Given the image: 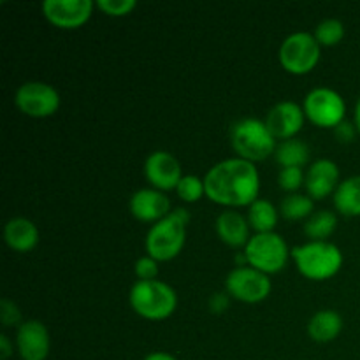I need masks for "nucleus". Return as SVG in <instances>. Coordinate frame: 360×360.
<instances>
[{
  "mask_svg": "<svg viewBox=\"0 0 360 360\" xmlns=\"http://www.w3.org/2000/svg\"><path fill=\"white\" fill-rule=\"evenodd\" d=\"M206 197L227 210L250 207L260 192V174L255 164L243 158H225L204 176Z\"/></svg>",
  "mask_w": 360,
  "mask_h": 360,
  "instance_id": "nucleus-1",
  "label": "nucleus"
},
{
  "mask_svg": "<svg viewBox=\"0 0 360 360\" xmlns=\"http://www.w3.org/2000/svg\"><path fill=\"white\" fill-rule=\"evenodd\" d=\"M190 211L185 207L172 210L164 220L151 225L146 234V253L157 262H169L181 253L186 241V225L190 224Z\"/></svg>",
  "mask_w": 360,
  "mask_h": 360,
  "instance_id": "nucleus-2",
  "label": "nucleus"
},
{
  "mask_svg": "<svg viewBox=\"0 0 360 360\" xmlns=\"http://www.w3.org/2000/svg\"><path fill=\"white\" fill-rule=\"evenodd\" d=\"M295 267L311 281H326L343 267V253L330 241H308L292 250Z\"/></svg>",
  "mask_w": 360,
  "mask_h": 360,
  "instance_id": "nucleus-3",
  "label": "nucleus"
},
{
  "mask_svg": "<svg viewBox=\"0 0 360 360\" xmlns=\"http://www.w3.org/2000/svg\"><path fill=\"white\" fill-rule=\"evenodd\" d=\"M134 311L146 320H165L178 308V294L171 285L160 280H137L129 294Z\"/></svg>",
  "mask_w": 360,
  "mask_h": 360,
  "instance_id": "nucleus-4",
  "label": "nucleus"
},
{
  "mask_svg": "<svg viewBox=\"0 0 360 360\" xmlns=\"http://www.w3.org/2000/svg\"><path fill=\"white\" fill-rule=\"evenodd\" d=\"M231 143L239 158L252 164L266 160L274 155L278 141L267 129L266 122L259 118H243L231 129Z\"/></svg>",
  "mask_w": 360,
  "mask_h": 360,
  "instance_id": "nucleus-5",
  "label": "nucleus"
},
{
  "mask_svg": "<svg viewBox=\"0 0 360 360\" xmlns=\"http://www.w3.org/2000/svg\"><path fill=\"white\" fill-rule=\"evenodd\" d=\"M322 46L309 32H294L280 46L278 58L288 74L304 76L311 72L320 62Z\"/></svg>",
  "mask_w": 360,
  "mask_h": 360,
  "instance_id": "nucleus-6",
  "label": "nucleus"
},
{
  "mask_svg": "<svg viewBox=\"0 0 360 360\" xmlns=\"http://www.w3.org/2000/svg\"><path fill=\"white\" fill-rule=\"evenodd\" d=\"M245 253L250 267L262 271L269 276L280 273L287 266L292 252L280 234L266 232V234H253L248 245L245 246Z\"/></svg>",
  "mask_w": 360,
  "mask_h": 360,
  "instance_id": "nucleus-7",
  "label": "nucleus"
},
{
  "mask_svg": "<svg viewBox=\"0 0 360 360\" xmlns=\"http://www.w3.org/2000/svg\"><path fill=\"white\" fill-rule=\"evenodd\" d=\"M304 115L313 125L322 129H336L347 116V102L336 90L327 86L315 88L302 102Z\"/></svg>",
  "mask_w": 360,
  "mask_h": 360,
  "instance_id": "nucleus-8",
  "label": "nucleus"
},
{
  "mask_svg": "<svg viewBox=\"0 0 360 360\" xmlns=\"http://www.w3.org/2000/svg\"><path fill=\"white\" fill-rule=\"evenodd\" d=\"M18 109L30 118H49L60 108V94L44 81H27L14 95Z\"/></svg>",
  "mask_w": 360,
  "mask_h": 360,
  "instance_id": "nucleus-9",
  "label": "nucleus"
},
{
  "mask_svg": "<svg viewBox=\"0 0 360 360\" xmlns=\"http://www.w3.org/2000/svg\"><path fill=\"white\" fill-rule=\"evenodd\" d=\"M225 288L231 297L238 301L246 302V304H257L269 297L271 285L269 276L262 271H257L253 267H234L227 274L225 280Z\"/></svg>",
  "mask_w": 360,
  "mask_h": 360,
  "instance_id": "nucleus-10",
  "label": "nucleus"
},
{
  "mask_svg": "<svg viewBox=\"0 0 360 360\" xmlns=\"http://www.w3.org/2000/svg\"><path fill=\"white\" fill-rule=\"evenodd\" d=\"M97 4L91 0H46L42 14L46 20L62 30H74L86 23Z\"/></svg>",
  "mask_w": 360,
  "mask_h": 360,
  "instance_id": "nucleus-11",
  "label": "nucleus"
},
{
  "mask_svg": "<svg viewBox=\"0 0 360 360\" xmlns=\"http://www.w3.org/2000/svg\"><path fill=\"white\" fill-rule=\"evenodd\" d=\"M144 176L150 181L151 188L169 192V190H176V186L179 185L183 178V169L174 155L158 150L148 155L144 162Z\"/></svg>",
  "mask_w": 360,
  "mask_h": 360,
  "instance_id": "nucleus-12",
  "label": "nucleus"
},
{
  "mask_svg": "<svg viewBox=\"0 0 360 360\" xmlns=\"http://www.w3.org/2000/svg\"><path fill=\"white\" fill-rule=\"evenodd\" d=\"M266 125L276 141L294 139L302 130L306 115L302 105L294 101H281L269 109L266 116Z\"/></svg>",
  "mask_w": 360,
  "mask_h": 360,
  "instance_id": "nucleus-13",
  "label": "nucleus"
},
{
  "mask_svg": "<svg viewBox=\"0 0 360 360\" xmlns=\"http://www.w3.org/2000/svg\"><path fill=\"white\" fill-rule=\"evenodd\" d=\"M51 340L46 326L39 320H27L16 330V350L21 360H46Z\"/></svg>",
  "mask_w": 360,
  "mask_h": 360,
  "instance_id": "nucleus-14",
  "label": "nucleus"
},
{
  "mask_svg": "<svg viewBox=\"0 0 360 360\" xmlns=\"http://www.w3.org/2000/svg\"><path fill=\"white\" fill-rule=\"evenodd\" d=\"M130 213L144 224H157L171 213V200L157 188H141L132 193L129 200Z\"/></svg>",
  "mask_w": 360,
  "mask_h": 360,
  "instance_id": "nucleus-15",
  "label": "nucleus"
},
{
  "mask_svg": "<svg viewBox=\"0 0 360 360\" xmlns=\"http://www.w3.org/2000/svg\"><path fill=\"white\" fill-rule=\"evenodd\" d=\"M340 167L329 158H320L309 165L306 172L304 188L313 200H322L334 195L340 186Z\"/></svg>",
  "mask_w": 360,
  "mask_h": 360,
  "instance_id": "nucleus-16",
  "label": "nucleus"
},
{
  "mask_svg": "<svg viewBox=\"0 0 360 360\" xmlns=\"http://www.w3.org/2000/svg\"><path fill=\"white\" fill-rule=\"evenodd\" d=\"M214 225H217L218 238L232 248H245L252 239V236H250L252 227L248 224V218L243 217L236 210H227L218 214Z\"/></svg>",
  "mask_w": 360,
  "mask_h": 360,
  "instance_id": "nucleus-17",
  "label": "nucleus"
},
{
  "mask_svg": "<svg viewBox=\"0 0 360 360\" xmlns=\"http://www.w3.org/2000/svg\"><path fill=\"white\" fill-rule=\"evenodd\" d=\"M4 239H6V245L14 252H32L39 243V229L28 218H11L4 227Z\"/></svg>",
  "mask_w": 360,
  "mask_h": 360,
  "instance_id": "nucleus-18",
  "label": "nucleus"
},
{
  "mask_svg": "<svg viewBox=\"0 0 360 360\" xmlns=\"http://www.w3.org/2000/svg\"><path fill=\"white\" fill-rule=\"evenodd\" d=\"M343 330V319L334 309H320L308 322V334L316 343H330Z\"/></svg>",
  "mask_w": 360,
  "mask_h": 360,
  "instance_id": "nucleus-19",
  "label": "nucleus"
},
{
  "mask_svg": "<svg viewBox=\"0 0 360 360\" xmlns=\"http://www.w3.org/2000/svg\"><path fill=\"white\" fill-rule=\"evenodd\" d=\"M333 197L338 213L345 217H360V174L343 179Z\"/></svg>",
  "mask_w": 360,
  "mask_h": 360,
  "instance_id": "nucleus-20",
  "label": "nucleus"
},
{
  "mask_svg": "<svg viewBox=\"0 0 360 360\" xmlns=\"http://www.w3.org/2000/svg\"><path fill=\"white\" fill-rule=\"evenodd\" d=\"M248 224L255 231V234H266V232H274L278 220H280V210L273 202L266 199H257L252 206L248 207Z\"/></svg>",
  "mask_w": 360,
  "mask_h": 360,
  "instance_id": "nucleus-21",
  "label": "nucleus"
},
{
  "mask_svg": "<svg viewBox=\"0 0 360 360\" xmlns=\"http://www.w3.org/2000/svg\"><path fill=\"white\" fill-rule=\"evenodd\" d=\"M309 146L302 139H288L281 141L274 151V160L281 167H299L302 169L309 162Z\"/></svg>",
  "mask_w": 360,
  "mask_h": 360,
  "instance_id": "nucleus-22",
  "label": "nucleus"
},
{
  "mask_svg": "<svg viewBox=\"0 0 360 360\" xmlns=\"http://www.w3.org/2000/svg\"><path fill=\"white\" fill-rule=\"evenodd\" d=\"M338 229V214L334 211H315L304 221V234L309 241H327Z\"/></svg>",
  "mask_w": 360,
  "mask_h": 360,
  "instance_id": "nucleus-23",
  "label": "nucleus"
},
{
  "mask_svg": "<svg viewBox=\"0 0 360 360\" xmlns=\"http://www.w3.org/2000/svg\"><path fill=\"white\" fill-rule=\"evenodd\" d=\"M313 211V199L304 193H288L280 206V214L287 220H308Z\"/></svg>",
  "mask_w": 360,
  "mask_h": 360,
  "instance_id": "nucleus-24",
  "label": "nucleus"
},
{
  "mask_svg": "<svg viewBox=\"0 0 360 360\" xmlns=\"http://www.w3.org/2000/svg\"><path fill=\"white\" fill-rule=\"evenodd\" d=\"M315 39L322 48H333V46L340 44L345 37V25L336 18H329L316 25L315 28Z\"/></svg>",
  "mask_w": 360,
  "mask_h": 360,
  "instance_id": "nucleus-25",
  "label": "nucleus"
},
{
  "mask_svg": "<svg viewBox=\"0 0 360 360\" xmlns=\"http://www.w3.org/2000/svg\"><path fill=\"white\" fill-rule=\"evenodd\" d=\"M176 193H178V197L183 202H197V200H200L206 195V183H204V178H199L195 174H185L181 178V181H179V185L176 186Z\"/></svg>",
  "mask_w": 360,
  "mask_h": 360,
  "instance_id": "nucleus-26",
  "label": "nucleus"
},
{
  "mask_svg": "<svg viewBox=\"0 0 360 360\" xmlns=\"http://www.w3.org/2000/svg\"><path fill=\"white\" fill-rule=\"evenodd\" d=\"M306 174L299 167H283L278 174V185L281 190L288 193H297L301 186H304Z\"/></svg>",
  "mask_w": 360,
  "mask_h": 360,
  "instance_id": "nucleus-27",
  "label": "nucleus"
},
{
  "mask_svg": "<svg viewBox=\"0 0 360 360\" xmlns=\"http://www.w3.org/2000/svg\"><path fill=\"white\" fill-rule=\"evenodd\" d=\"M97 7L108 16L122 18L129 16L137 7L136 0H98Z\"/></svg>",
  "mask_w": 360,
  "mask_h": 360,
  "instance_id": "nucleus-28",
  "label": "nucleus"
},
{
  "mask_svg": "<svg viewBox=\"0 0 360 360\" xmlns=\"http://www.w3.org/2000/svg\"><path fill=\"white\" fill-rule=\"evenodd\" d=\"M134 273H136L137 280L148 281V280H157L158 276V262L150 255H144L136 260L134 266Z\"/></svg>",
  "mask_w": 360,
  "mask_h": 360,
  "instance_id": "nucleus-29",
  "label": "nucleus"
},
{
  "mask_svg": "<svg viewBox=\"0 0 360 360\" xmlns=\"http://www.w3.org/2000/svg\"><path fill=\"white\" fill-rule=\"evenodd\" d=\"M0 320H2V326L6 327H20L23 323L21 311L16 302L11 301V299H2L0 301Z\"/></svg>",
  "mask_w": 360,
  "mask_h": 360,
  "instance_id": "nucleus-30",
  "label": "nucleus"
},
{
  "mask_svg": "<svg viewBox=\"0 0 360 360\" xmlns=\"http://www.w3.org/2000/svg\"><path fill=\"white\" fill-rule=\"evenodd\" d=\"M207 304H210L211 313H214V315H221V313L227 311L229 306H231V295H229L227 292H217V294L211 295Z\"/></svg>",
  "mask_w": 360,
  "mask_h": 360,
  "instance_id": "nucleus-31",
  "label": "nucleus"
},
{
  "mask_svg": "<svg viewBox=\"0 0 360 360\" xmlns=\"http://www.w3.org/2000/svg\"><path fill=\"white\" fill-rule=\"evenodd\" d=\"M357 129H355V125L354 123H350V122H347V120H345V122H341L340 125L336 127V129H334V136H336V139L340 141V143H352V141L355 139V136H357Z\"/></svg>",
  "mask_w": 360,
  "mask_h": 360,
  "instance_id": "nucleus-32",
  "label": "nucleus"
},
{
  "mask_svg": "<svg viewBox=\"0 0 360 360\" xmlns=\"http://www.w3.org/2000/svg\"><path fill=\"white\" fill-rule=\"evenodd\" d=\"M14 345L13 341L9 340V336L6 334H0V360H7L13 355Z\"/></svg>",
  "mask_w": 360,
  "mask_h": 360,
  "instance_id": "nucleus-33",
  "label": "nucleus"
},
{
  "mask_svg": "<svg viewBox=\"0 0 360 360\" xmlns=\"http://www.w3.org/2000/svg\"><path fill=\"white\" fill-rule=\"evenodd\" d=\"M143 360H178V359H176L174 355L167 354V352H151V354H148Z\"/></svg>",
  "mask_w": 360,
  "mask_h": 360,
  "instance_id": "nucleus-34",
  "label": "nucleus"
},
{
  "mask_svg": "<svg viewBox=\"0 0 360 360\" xmlns=\"http://www.w3.org/2000/svg\"><path fill=\"white\" fill-rule=\"evenodd\" d=\"M354 125H355V129H357V132H359V136H360V98L357 101V104H355Z\"/></svg>",
  "mask_w": 360,
  "mask_h": 360,
  "instance_id": "nucleus-35",
  "label": "nucleus"
}]
</instances>
